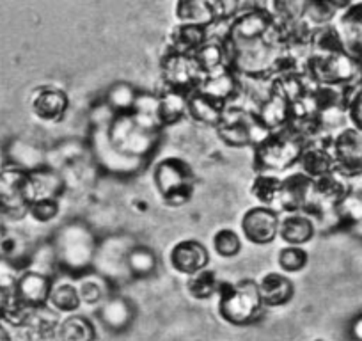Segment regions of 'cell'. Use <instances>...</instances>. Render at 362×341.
Returning <instances> with one entry per match:
<instances>
[{"mask_svg":"<svg viewBox=\"0 0 362 341\" xmlns=\"http://www.w3.org/2000/svg\"><path fill=\"white\" fill-rule=\"evenodd\" d=\"M218 315L235 327H249L259 322L264 315L259 283L254 279H240L236 283H221L218 287Z\"/></svg>","mask_w":362,"mask_h":341,"instance_id":"cell-1","label":"cell"},{"mask_svg":"<svg viewBox=\"0 0 362 341\" xmlns=\"http://www.w3.org/2000/svg\"><path fill=\"white\" fill-rule=\"evenodd\" d=\"M304 73L315 86L357 91L362 88V61L346 52L316 55L305 61Z\"/></svg>","mask_w":362,"mask_h":341,"instance_id":"cell-2","label":"cell"},{"mask_svg":"<svg viewBox=\"0 0 362 341\" xmlns=\"http://www.w3.org/2000/svg\"><path fill=\"white\" fill-rule=\"evenodd\" d=\"M308 144L309 142L290 127L272 132L254 148L252 167L256 175H270L291 169L300 162L302 151Z\"/></svg>","mask_w":362,"mask_h":341,"instance_id":"cell-3","label":"cell"},{"mask_svg":"<svg viewBox=\"0 0 362 341\" xmlns=\"http://www.w3.org/2000/svg\"><path fill=\"white\" fill-rule=\"evenodd\" d=\"M196 173L180 156H167L153 169V183L167 207H183L196 194Z\"/></svg>","mask_w":362,"mask_h":341,"instance_id":"cell-4","label":"cell"},{"mask_svg":"<svg viewBox=\"0 0 362 341\" xmlns=\"http://www.w3.org/2000/svg\"><path fill=\"white\" fill-rule=\"evenodd\" d=\"M37 200L33 173L22 167H4L0 173V219L20 221Z\"/></svg>","mask_w":362,"mask_h":341,"instance_id":"cell-5","label":"cell"},{"mask_svg":"<svg viewBox=\"0 0 362 341\" xmlns=\"http://www.w3.org/2000/svg\"><path fill=\"white\" fill-rule=\"evenodd\" d=\"M217 134L229 148H256L270 132L261 125L257 114L243 107H228L218 123Z\"/></svg>","mask_w":362,"mask_h":341,"instance_id":"cell-6","label":"cell"},{"mask_svg":"<svg viewBox=\"0 0 362 341\" xmlns=\"http://www.w3.org/2000/svg\"><path fill=\"white\" fill-rule=\"evenodd\" d=\"M110 128V142L121 155L141 156L142 153L151 149L155 128L142 125L134 116V110L128 114H116Z\"/></svg>","mask_w":362,"mask_h":341,"instance_id":"cell-7","label":"cell"},{"mask_svg":"<svg viewBox=\"0 0 362 341\" xmlns=\"http://www.w3.org/2000/svg\"><path fill=\"white\" fill-rule=\"evenodd\" d=\"M160 69H162V80L165 83V88L185 96L197 91L204 80L192 55H183L167 50V54L162 59V64H160Z\"/></svg>","mask_w":362,"mask_h":341,"instance_id":"cell-8","label":"cell"},{"mask_svg":"<svg viewBox=\"0 0 362 341\" xmlns=\"http://www.w3.org/2000/svg\"><path fill=\"white\" fill-rule=\"evenodd\" d=\"M334 170L344 180L362 178V132L346 127L332 139Z\"/></svg>","mask_w":362,"mask_h":341,"instance_id":"cell-9","label":"cell"},{"mask_svg":"<svg viewBox=\"0 0 362 341\" xmlns=\"http://www.w3.org/2000/svg\"><path fill=\"white\" fill-rule=\"evenodd\" d=\"M281 217L276 208L257 207L249 208L242 217L243 236L254 245H268L279 236Z\"/></svg>","mask_w":362,"mask_h":341,"instance_id":"cell-10","label":"cell"},{"mask_svg":"<svg viewBox=\"0 0 362 341\" xmlns=\"http://www.w3.org/2000/svg\"><path fill=\"white\" fill-rule=\"evenodd\" d=\"M256 114L257 120L270 134L279 132L290 127L291 121H293V103L270 82L268 93L261 98L259 110Z\"/></svg>","mask_w":362,"mask_h":341,"instance_id":"cell-11","label":"cell"},{"mask_svg":"<svg viewBox=\"0 0 362 341\" xmlns=\"http://www.w3.org/2000/svg\"><path fill=\"white\" fill-rule=\"evenodd\" d=\"M52 288H54V283L47 274L37 272V270H27L16 279L13 295L27 309H40L48 306Z\"/></svg>","mask_w":362,"mask_h":341,"instance_id":"cell-12","label":"cell"},{"mask_svg":"<svg viewBox=\"0 0 362 341\" xmlns=\"http://www.w3.org/2000/svg\"><path fill=\"white\" fill-rule=\"evenodd\" d=\"M170 267L177 274H185V276H194L201 270L208 269L210 263V250L199 240H181L170 249L169 254Z\"/></svg>","mask_w":362,"mask_h":341,"instance_id":"cell-13","label":"cell"},{"mask_svg":"<svg viewBox=\"0 0 362 341\" xmlns=\"http://www.w3.org/2000/svg\"><path fill=\"white\" fill-rule=\"evenodd\" d=\"M313 187H315V180L305 176L304 173H295V175L288 176L281 183L279 196H277V203L283 212L288 214H305L309 203H311Z\"/></svg>","mask_w":362,"mask_h":341,"instance_id":"cell-14","label":"cell"},{"mask_svg":"<svg viewBox=\"0 0 362 341\" xmlns=\"http://www.w3.org/2000/svg\"><path fill=\"white\" fill-rule=\"evenodd\" d=\"M30 109H33L34 116L40 117L41 121L57 123L68 112L69 96L62 89L54 88V86H43L34 91L33 98H30Z\"/></svg>","mask_w":362,"mask_h":341,"instance_id":"cell-15","label":"cell"},{"mask_svg":"<svg viewBox=\"0 0 362 341\" xmlns=\"http://www.w3.org/2000/svg\"><path fill=\"white\" fill-rule=\"evenodd\" d=\"M346 54L362 61V2L350 4L339 16L336 25Z\"/></svg>","mask_w":362,"mask_h":341,"instance_id":"cell-16","label":"cell"},{"mask_svg":"<svg viewBox=\"0 0 362 341\" xmlns=\"http://www.w3.org/2000/svg\"><path fill=\"white\" fill-rule=\"evenodd\" d=\"M228 107L229 105L226 102L206 95L201 89H197V91L190 93L187 96V114L194 121H197L201 125H206V127L217 128L222 117H224Z\"/></svg>","mask_w":362,"mask_h":341,"instance_id":"cell-17","label":"cell"},{"mask_svg":"<svg viewBox=\"0 0 362 341\" xmlns=\"http://www.w3.org/2000/svg\"><path fill=\"white\" fill-rule=\"evenodd\" d=\"M18 329L22 330V336L25 341H54L59 330L57 313L48 306L33 309L23 325Z\"/></svg>","mask_w":362,"mask_h":341,"instance_id":"cell-18","label":"cell"},{"mask_svg":"<svg viewBox=\"0 0 362 341\" xmlns=\"http://www.w3.org/2000/svg\"><path fill=\"white\" fill-rule=\"evenodd\" d=\"M98 318L107 330L121 333L134 322L135 308L127 297H107L100 306Z\"/></svg>","mask_w":362,"mask_h":341,"instance_id":"cell-19","label":"cell"},{"mask_svg":"<svg viewBox=\"0 0 362 341\" xmlns=\"http://www.w3.org/2000/svg\"><path fill=\"white\" fill-rule=\"evenodd\" d=\"M259 291L264 308H281L295 297V284L284 274L268 272L259 281Z\"/></svg>","mask_w":362,"mask_h":341,"instance_id":"cell-20","label":"cell"},{"mask_svg":"<svg viewBox=\"0 0 362 341\" xmlns=\"http://www.w3.org/2000/svg\"><path fill=\"white\" fill-rule=\"evenodd\" d=\"M302 173L309 176L311 180H320L323 176H329L334 170V156L329 151V148L320 142H309L304 148L300 156Z\"/></svg>","mask_w":362,"mask_h":341,"instance_id":"cell-21","label":"cell"},{"mask_svg":"<svg viewBox=\"0 0 362 341\" xmlns=\"http://www.w3.org/2000/svg\"><path fill=\"white\" fill-rule=\"evenodd\" d=\"M199 89L214 98L229 103L242 93L243 82L236 73H233L229 68H224L214 75L204 76Z\"/></svg>","mask_w":362,"mask_h":341,"instance_id":"cell-22","label":"cell"},{"mask_svg":"<svg viewBox=\"0 0 362 341\" xmlns=\"http://www.w3.org/2000/svg\"><path fill=\"white\" fill-rule=\"evenodd\" d=\"M316 235V222L305 214H291L281 219L279 236L293 247H302Z\"/></svg>","mask_w":362,"mask_h":341,"instance_id":"cell-23","label":"cell"},{"mask_svg":"<svg viewBox=\"0 0 362 341\" xmlns=\"http://www.w3.org/2000/svg\"><path fill=\"white\" fill-rule=\"evenodd\" d=\"M208 40H210V29L180 23L174 27L173 34H170L169 52L194 55Z\"/></svg>","mask_w":362,"mask_h":341,"instance_id":"cell-24","label":"cell"},{"mask_svg":"<svg viewBox=\"0 0 362 341\" xmlns=\"http://www.w3.org/2000/svg\"><path fill=\"white\" fill-rule=\"evenodd\" d=\"M176 18L180 23L204 29L217 25L211 0H180L176 4Z\"/></svg>","mask_w":362,"mask_h":341,"instance_id":"cell-25","label":"cell"},{"mask_svg":"<svg viewBox=\"0 0 362 341\" xmlns=\"http://www.w3.org/2000/svg\"><path fill=\"white\" fill-rule=\"evenodd\" d=\"M192 57L203 76H210L214 73L221 71V69L228 68V54H226V47L222 40L210 37Z\"/></svg>","mask_w":362,"mask_h":341,"instance_id":"cell-26","label":"cell"},{"mask_svg":"<svg viewBox=\"0 0 362 341\" xmlns=\"http://www.w3.org/2000/svg\"><path fill=\"white\" fill-rule=\"evenodd\" d=\"M155 114L158 127H173L187 114V96L165 89V93L156 102Z\"/></svg>","mask_w":362,"mask_h":341,"instance_id":"cell-27","label":"cell"},{"mask_svg":"<svg viewBox=\"0 0 362 341\" xmlns=\"http://www.w3.org/2000/svg\"><path fill=\"white\" fill-rule=\"evenodd\" d=\"M57 337L61 341H96L98 333H96V325L93 323V320L78 315V313H73L59 323Z\"/></svg>","mask_w":362,"mask_h":341,"instance_id":"cell-28","label":"cell"},{"mask_svg":"<svg viewBox=\"0 0 362 341\" xmlns=\"http://www.w3.org/2000/svg\"><path fill=\"white\" fill-rule=\"evenodd\" d=\"M351 2H330V0H309L305 6V22L313 27V29H320V27L332 25V20L336 18L337 13L341 9H346Z\"/></svg>","mask_w":362,"mask_h":341,"instance_id":"cell-29","label":"cell"},{"mask_svg":"<svg viewBox=\"0 0 362 341\" xmlns=\"http://www.w3.org/2000/svg\"><path fill=\"white\" fill-rule=\"evenodd\" d=\"M48 304H50V308L54 309V311L71 313L73 315V313L78 311V308L82 306L78 288L73 287L71 283L54 284L50 299H48Z\"/></svg>","mask_w":362,"mask_h":341,"instance_id":"cell-30","label":"cell"},{"mask_svg":"<svg viewBox=\"0 0 362 341\" xmlns=\"http://www.w3.org/2000/svg\"><path fill=\"white\" fill-rule=\"evenodd\" d=\"M218 287H221V283H218L217 279V274H215L214 270L208 269L194 274V276H190L189 281H187V290H189V294L192 295L194 299H197V301H208V299H211L214 295H217Z\"/></svg>","mask_w":362,"mask_h":341,"instance_id":"cell-31","label":"cell"},{"mask_svg":"<svg viewBox=\"0 0 362 341\" xmlns=\"http://www.w3.org/2000/svg\"><path fill=\"white\" fill-rule=\"evenodd\" d=\"M281 183H283V180L277 178L276 175H256L252 187H250V194L259 201L261 207L272 208V204L277 203Z\"/></svg>","mask_w":362,"mask_h":341,"instance_id":"cell-32","label":"cell"},{"mask_svg":"<svg viewBox=\"0 0 362 341\" xmlns=\"http://www.w3.org/2000/svg\"><path fill=\"white\" fill-rule=\"evenodd\" d=\"M107 102H109L114 114H128L137 103V91L130 83H114L107 93Z\"/></svg>","mask_w":362,"mask_h":341,"instance_id":"cell-33","label":"cell"},{"mask_svg":"<svg viewBox=\"0 0 362 341\" xmlns=\"http://www.w3.org/2000/svg\"><path fill=\"white\" fill-rule=\"evenodd\" d=\"M127 265L135 277L151 276V274H155L156 270L155 250H151L146 245L135 247V249L130 250V254H128Z\"/></svg>","mask_w":362,"mask_h":341,"instance_id":"cell-34","label":"cell"},{"mask_svg":"<svg viewBox=\"0 0 362 341\" xmlns=\"http://www.w3.org/2000/svg\"><path fill=\"white\" fill-rule=\"evenodd\" d=\"M214 249L222 258H235L242 250V238L235 229L222 228L214 235Z\"/></svg>","mask_w":362,"mask_h":341,"instance_id":"cell-35","label":"cell"},{"mask_svg":"<svg viewBox=\"0 0 362 341\" xmlns=\"http://www.w3.org/2000/svg\"><path fill=\"white\" fill-rule=\"evenodd\" d=\"M277 263H279L281 270H284V272L288 274L302 272L309 263V254L308 250L302 249V247L286 245L284 249L279 250Z\"/></svg>","mask_w":362,"mask_h":341,"instance_id":"cell-36","label":"cell"},{"mask_svg":"<svg viewBox=\"0 0 362 341\" xmlns=\"http://www.w3.org/2000/svg\"><path fill=\"white\" fill-rule=\"evenodd\" d=\"M59 210H61V204H59L57 197H40L33 203L30 207L29 215L36 222H50L54 221L59 215Z\"/></svg>","mask_w":362,"mask_h":341,"instance_id":"cell-37","label":"cell"},{"mask_svg":"<svg viewBox=\"0 0 362 341\" xmlns=\"http://www.w3.org/2000/svg\"><path fill=\"white\" fill-rule=\"evenodd\" d=\"M211 8H214L217 23H231L240 15L243 4L235 0H211Z\"/></svg>","mask_w":362,"mask_h":341,"instance_id":"cell-38","label":"cell"},{"mask_svg":"<svg viewBox=\"0 0 362 341\" xmlns=\"http://www.w3.org/2000/svg\"><path fill=\"white\" fill-rule=\"evenodd\" d=\"M78 295H80V301L83 304H89V306H96V304H102L105 301V294H103V288L98 281H93V279H87L82 281L78 287Z\"/></svg>","mask_w":362,"mask_h":341,"instance_id":"cell-39","label":"cell"},{"mask_svg":"<svg viewBox=\"0 0 362 341\" xmlns=\"http://www.w3.org/2000/svg\"><path fill=\"white\" fill-rule=\"evenodd\" d=\"M348 120H350L351 127L362 132V88L351 95L350 103H348Z\"/></svg>","mask_w":362,"mask_h":341,"instance_id":"cell-40","label":"cell"},{"mask_svg":"<svg viewBox=\"0 0 362 341\" xmlns=\"http://www.w3.org/2000/svg\"><path fill=\"white\" fill-rule=\"evenodd\" d=\"M351 334L355 336V340L362 341V315H358L351 323Z\"/></svg>","mask_w":362,"mask_h":341,"instance_id":"cell-41","label":"cell"},{"mask_svg":"<svg viewBox=\"0 0 362 341\" xmlns=\"http://www.w3.org/2000/svg\"><path fill=\"white\" fill-rule=\"evenodd\" d=\"M11 294L13 291L2 290V288H0V316H2V313H4L6 306H8L9 299H11Z\"/></svg>","mask_w":362,"mask_h":341,"instance_id":"cell-42","label":"cell"},{"mask_svg":"<svg viewBox=\"0 0 362 341\" xmlns=\"http://www.w3.org/2000/svg\"><path fill=\"white\" fill-rule=\"evenodd\" d=\"M6 238H8V229H6L4 222L0 221V249H2V245H4Z\"/></svg>","mask_w":362,"mask_h":341,"instance_id":"cell-43","label":"cell"},{"mask_svg":"<svg viewBox=\"0 0 362 341\" xmlns=\"http://www.w3.org/2000/svg\"><path fill=\"white\" fill-rule=\"evenodd\" d=\"M0 341H11V334L2 323H0Z\"/></svg>","mask_w":362,"mask_h":341,"instance_id":"cell-44","label":"cell"},{"mask_svg":"<svg viewBox=\"0 0 362 341\" xmlns=\"http://www.w3.org/2000/svg\"><path fill=\"white\" fill-rule=\"evenodd\" d=\"M4 170V151H2V148H0V173Z\"/></svg>","mask_w":362,"mask_h":341,"instance_id":"cell-45","label":"cell"},{"mask_svg":"<svg viewBox=\"0 0 362 341\" xmlns=\"http://www.w3.org/2000/svg\"><path fill=\"white\" fill-rule=\"evenodd\" d=\"M316 341H320V340H316Z\"/></svg>","mask_w":362,"mask_h":341,"instance_id":"cell-46","label":"cell"}]
</instances>
